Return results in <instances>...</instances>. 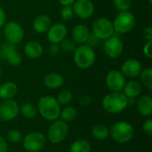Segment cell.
I'll use <instances>...</instances> for the list:
<instances>
[{"label":"cell","instance_id":"d6a6232c","mask_svg":"<svg viewBox=\"0 0 152 152\" xmlns=\"http://www.w3.org/2000/svg\"><path fill=\"white\" fill-rule=\"evenodd\" d=\"M61 17L63 20H70L74 17V12L72 9V6H63V8L61 10Z\"/></svg>","mask_w":152,"mask_h":152},{"label":"cell","instance_id":"ba28073f","mask_svg":"<svg viewBox=\"0 0 152 152\" xmlns=\"http://www.w3.org/2000/svg\"><path fill=\"white\" fill-rule=\"evenodd\" d=\"M92 31V33H94L100 40H106L115 34L112 21L105 17L98 18L93 22Z\"/></svg>","mask_w":152,"mask_h":152},{"label":"cell","instance_id":"f6af8a7d","mask_svg":"<svg viewBox=\"0 0 152 152\" xmlns=\"http://www.w3.org/2000/svg\"><path fill=\"white\" fill-rule=\"evenodd\" d=\"M147 1H148V2H149L150 4H151V3H152V0H147Z\"/></svg>","mask_w":152,"mask_h":152},{"label":"cell","instance_id":"5bb4252c","mask_svg":"<svg viewBox=\"0 0 152 152\" xmlns=\"http://www.w3.org/2000/svg\"><path fill=\"white\" fill-rule=\"evenodd\" d=\"M142 69V65L140 61L136 59H127L122 63L120 71L126 77L134 78L140 76Z\"/></svg>","mask_w":152,"mask_h":152},{"label":"cell","instance_id":"7a4b0ae2","mask_svg":"<svg viewBox=\"0 0 152 152\" xmlns=\"http://www.w3.org/2000/svg\"><path fill=\"white\" fill-rule=\"evenodd\" d=\"M128 106V98L122 92H111L102 99V107L110 114H119Z\"/></svg>","mask_w":152,"mask_h":152},{"label":"cell","instance_id":"ab89813d","mask_svg":"<svg viewBox=\"0 0 152 152\" xmlns=\"http://www.w3.org/2000/svg\"><path fill=\"white\" fill-rule=\"evenodd\" d=\"M6 22V13L4 10L0 6V28L4 27Z\"/></svg>","mask_w":152,"mask_h":152},{"label":"cell","instance_id":"8fae6325","mask_svg":"<svg viewBox=\"0 0 152 152\" xmlns=\"http://www.w3.org/2000/svg\"><path fill=\"white\" fill-rule=\"evenodd\" d=\"M103 48H104L105 54L110 59L114 60L120 57V55L123 53L124 45L119 37L113 35L112 37L105 40Z\"/></svg>","mask_w":152,"mask_h":152},{"label":"cell","instance_id":"1f68e13d","mask_svg":"<svg viewBox=\"0 0 152 152\" xmlns=\"http://www.w3.org/2000/svg\"><path fill=\"white\" fill-rule=\"evenodd\" d=\"M113 4L120 12L128 11L132 5V0H113Z\"/></svg>","mask_w":152,"mask_h":152},{"label":"cell","instance_id":"ee69618b","mask_svg":"<svg viewBox=\"0 0 152 152\" xmlns=\"http://www.w3.org/2000/svg\"><path fill=\"white\" fill-rule=\"evenodd\" d=\"M1 38H2V32H1V30H0V40H1Z\"/></svg>","mask_w":152,"mask_h":152},{"label":"cell","instance_id":"f1b7e54d","mask_svg":"<svg viewBox=\"0 0 152 152\" xmlns=\"http://www.w3.org/2000/svg\"><path fill=\"white\" fill-rule=\"evenodd\" d=\"M73 99V94L72 93L69 91V90H61L60 91V93L57 94V97H56V100L57 102H59V104L61 106H66V105H69L71 101Z\"/></svg>","mask_w":152,"mask_h":152},{"label":"cell","instance_id":"cb8c5ba5","mask_svg":"<svg viewBox=\"0 0 152 152\" xmlns=\"http://www.w3.org/2000/svg\"><path fill=\"white\" fill-rule=\"evenodd\" d=\"M91 144L86 139H77L74 141L69 148V152H90Z\"/></svg>","mask_w":152,"mask_h":152},{"label":"cell","instance_id":"e0dca14e","mask_svg":"<svg viewBox=\"0 0 152 152\" xmlns=\"http://www.w3.org/2000/svg\"><path fill=\"white\" fill-rule=\"evenodd\" d=\"M43 82L45 87H47L48 89L56 90L62 87V86L64 85V78L61 75L58 73L51 72L45 76Z\"/></svg>","mask_w":152,"mask_h":152},{"label":"cell","instance_id":"277c9868","mask_svg":"<svg viewBox=\"0 0 152 152\" xmlns=\"http://www.w3.org/2000/svg\"><path fill=\"white\" fill-rule=\"evenodd\" d=\"M96 60V54L94 48L86 45H79L74 51V62L77 68L87 69L91 68Z\"/></svg>","mask_w":152,"mask_h":152},{"label":"cell","instance_id":"83f0119b","mask_svg":"<svg viewBox=\"0 0 152 152\" xmlns=\"http://www.w3.org/2000/svg\"><path fill=\"white\" fill-rule=\"evenodd\" d=\"M140 80L142 86H144L147 89H152V69L148 68L145 69H142L140 74Z\"/></svg>","mask_w":152,"mask_h":152},{"label":"cell","instance_id":"484cf974","mask_svg":"<svg viewBox=\"0 0 152 152\" xmlns=\"http://www.w3.org/2000/svg\"><path fill=\"white\" fill-rule=\"evenodd\" d=\"M20 112L24 118L28 119H32L37 117V109L35 105L29 102H25L20 107Z\"/></svg>","mask_w":152,"mask_h":152},{"label":"cell","instance_id":"4316f807","mask_svg":"<svg viewBox=\"0 0 152 152\" xmlns=\"http://www.w3.org/2000/svg\"><path fill=\"white\" fill-rule=\"evenodd\" d=\"M77 112L74 107L67 106L63 110H61L60 118L61 120L65 122H69V121L74 120L77 118Z\"/></svg>","mask_w":152,"mask_h":152},{"label":"cell","instance_id":"d590c367","mask_svg":"<svg viewBox=\"0 0 152 152\" xmlns=\"http://www.w3.org/2000/svg\"><path fill=\"white\" fill-rule=\"evenodd\" d=\"M142 131L144 132V134H146L149 136L152 135V119L151 118H147L143 121L142 125Z\"/></svg>","mask_w":152,"mask_h":152},{"label":"cell","instance_id":"e575fe53","mask_svg":"<svg viewBox=\"0 0 152 152\" xmlns=\"http://www.w3.org/2000/svg\"><path fill=\"white\" fill-rule=\"evenodd\" d=\"M99 43H100V39L94 33H90L87 39H86V43H85V45L94 48V46H97L99 45Z\"/></svg>","mask_w":152,"mask_h":152},{"label":"cell","instance_id":"b9f144b4","mask_svg":"<svg viewBox=\"0 0 152 152\" xmlns=\"http://www.w3.org/2000/svg\"><path fill=\"white\" fill-rule=\"evenodd\" d=\"M58 1L62 6H68V5L71 6L73 3L75 2V0H58Z\"/></svg>","mask_w":152,"mask_h":152},{"label":"cell","instance_id":"d4e9b609","mask_svg":"<svg viewBox=\"0 0 152 152\" xmlns=\"http://www.w3.org/2000/svg\"><path fill=\"white\" fill-rule=\"evenodd\" d=\"M4 60L10 65L12 67H16L19 66L21 61H22V57L21 54L16 50V48L12 49L11 51H9L6 55L4 56Z\"/></svg>","mask_w":152,"mask_h":152},{"label":"cell","instance_id":"8d00e7d4","mask_svg":"<svg viewBox=\"0 0 152 152\" xmlns=\"http://www.w3.org/2000/svg\"><path fill=\"white\" fill-rule=\"evenodd\" d=\"M151 45H152V40L151 41H147V43L144 45L143 46V53L146 57H148L149 59H151L152 54H151Z\"/></svg>","mask_w":152,"mask_h":152},{"label":"cell","instance_id":"7c38bea8","mask_svg":"<svg viewBox=\"0 0 152 152\" xmlns=\"http://www.w3.org/2000/svg\"><path fill=\"white\" fill-rule=\"evenodd\" d=\"M20 113V106L16 101L4 100L0 103V120L7 122L13 120Z\"/></svg>","mask_w":152,"mask_h":152},{"label":"cell","instance_id":"52a82bcc","mask_svg":"<svg viewBox=\"0 0 152 152\" xmlns=\"http://www.w3.org/2000/svg\"><path fill=\"white\" fill-rule=\"evenodd\" d=\"M23 148L28 152L40 151L46 143V138L41 132H31L28 133L22 138Z\"/></svg>","mask_w":152,"mask_h":152},{"label":"cell","instance_id":"d6986e66","mask_svg":"<svg viewBox=\"0 0 152 152\" xmlns=\"http://www.w3.org/2000/svg\"><path fill=\"white\" fill-rule=\"evenodd\" d=\"M18 94V86L12 81H6L0 86V99L12 100Z\"/></svg>","mask_w":152,"mask_h":152},{"label":"cell","instance_id":"836d02e7","mask_svg":"<svg viewBox=\"0 0 152 152\" xmlns=\"http://www.w3.org/2000/svg\"><path fill=\"white\" fill-rule=\"evenodd\" d=\"M16 48L15 45H12L11 43H8V42H4V44H2L0 45V59H4V56L6 55V53L11 51L12 49H14Z\"/></svg>","mask_w":152,"mask_h":152},{"label":"cell","instance_id":"4dcf8cb0","mask_svg":"<svg viewBox=\"0 0 152 152\" xmlns=\"http://www.w3.org/2000/svg\"><path fill=\"white\" fill-rule=\"evenodd\" d=\"M22 134L17 129H11L6 134V139L12 143H19L22 141Z\"/></svg>","mask_w":152,"mask_h":152},{"label":"cell","instance_id":"ac0fdd59","mask_svg":"<svg viewBox=\"0 0 152 152\" xmlns=\"http://www.w3.org/2000/svg\"><path fill=\"white\" fill-rule=\"evenodd\" d=\"M44 52L42 45L35 40L28 41L24 46V53L26 56L29 59L36 60L42 56Z\"/></svg>","mask_w":152,"mask_h":152},{"label":"cell","instance_id":"f546056e","mask_svg":"<svg viewBox=\"0 0 152 152\" xmlns=\"http://www.w3.org/2000/svg\"><path fill=\"white\" fill-rule=\"evenodd\" d=\"M60 48L61 51L67 53H74V51L77 48V44L74 42V40L72 38H68L65 37L61 43H60Z\"/></svg>","mask_w":152,"mask_h":152},{"label":"cell","instance_id":"f35d334b","mask_svg":"<svg viewBox=\"0 0 152 152\" xmlns=\"http://www.w3.org/2000/svg\"><path fill=\"white\" fill-rule=\"evenodd\" d=\"M0 152H8L7 141L0 135Z\"/></svg>","mask_w":152,"mask_h":152},{"label":"cell","instance_id":"30bf717a","mask_svg":"<svg viewBox=\"0 0 152 152\" xmlns=\"http://www.w3.org/2000/svg\"><path fill=\"white\" fill-rule=\"evenodd\" d=\"M126 82V77L118 69L109 71L105 77L106 86L110 92H122Z\"/></svg>","mask_w":152,"mask_h":152},{"label":"cell","instance_id":"6da1fadb","mask_svg":"<svg viewBox=\"0 0 152 152\" xmlns=\"http://www.w3.org/2000/svg\"><path fill=\"white\" fill-rule=\"evenodd\" d=\"M37 112L47 121H54L60 118L61 105L56 98L52 95H45L41 97L37 103Z\"/></svg>","mask_w":152,"mask_h":152},{"label":"cell","instance_id":"74e56055","mask_svg":"<svg viewBox=\"0 0 152 152\" xmlns=\"http://www.w3.org/2000/svg\"><path fill=\"white\" fill-rule=\"evenodd\" d=\"M61 52V48H60V45L59 44H51L50 46H49V53L51 55L53 56H55V55H58Z\"/></svg>","mask_w":152,"mask_h":152},{"label":"cell","instance_id":"5b68a950","mask_svg":"<svg viewBox=\"0 0 152 152\" xmlns=\"http://www.w3.org/2000/svg\"><path fill=\"white\" fill-rule=\"evenodd\" d=\"M114 32L126 34L130 32L135 25V17L129 11L120 12L112 21Z\"/></svg>","mask_w":152,"mask_h":152},{"label":"cell","instance_id":"9a60e30c","mask_svg":"<svg viewBox=\"0 0 152 152\" xmlns=\"http://www.w3.org/2000/svg\"><path fill=\"white\" fill-rule=\"evenodd\" d=\"M47 33V40L51 44H60L65 37H67L68 28L62 23L52 24Z\"/></svg>","mask_w":152,"mask_h":152},{"label":"cell","instance_id":"9c48e42d","mask_svg":"<svg viewBox=\"0 0 152 152\" xmlns=\"http://www.w3.org/2000/svg\"><path fill=\"white\" fill-rule=\"evenodd\" d=\"M4 36L6 42L16 45L23 40L24 30L18 22L14 20L6 21L4 25Z\"/></svg>","mask_w":152,"mask_h":152},{"label":"cell","instance_id":"44dd1931","mask_svg":"<svg viewBox=\"0 0 152 152\" xmlns=\"http://www.w3.org/2000/svg\"><path fill=\"white\" fill-rule=\"evenodd\" d=\"M138 112L143 117H151L152 114V99L149 95L141 96L136 102Z\"/></svg>","mask_w":152,"mask_h":152},{"label":"cell","instance_id":"603a6c76","mask_svg":"<svg viewBox=\"0 0 152 152\" xmlns=\"http://www.w3.org/2000/svg\"><path fill=\"white\" fill-rule=\"evenodd\" d=\"M92 136L97 141H103L110 136V129L104 124H96L92 128Z\"/></svg>","mask_w":152,"mask_h":152},{"label":"cell","instance_id":"7402d4cb","mask_svg":"<svg viewBox=\"0 0 152 152\" xmlns=\"http://www.w3.org/2000/svg\"><path fill=\"white\" fill-rule=\"evenodd\" d=\"M122 91V93L128 99H136V97H138L142 93V85L136 80H131L129 82H126V85Z\"/></svg>","mask_w":152,"mask_h":152},{"label":"cell","instance_id":"2e32d148","mask_svg":"<svg viewBox=\"0 0 152 152\" xmlns=\"http://www.w3.org/2000/svg\"><path fill=\"white\" fill-rule=\"evenodd\" d=\"M32 26L37 33L38 34L46 33L50 28V27L52 26L51 18L46 14H39L34 19Z\"/></svg>","mask_w":152,"mask_h":152},{"label":"cell","instance_id":"8992f818","mask_svg":"<svg viewBox=\"0 0 152 152\" xmlns=\"http://www.w3.org/2000/svg\"><path fill=\"white\" fill-rule=\"evenodd\" d=\"M69 134V126L61 119L53 121L47 131V139L53 144L63 142Z\"/></svg>","mask_w":152,"mask_h":152},{"label":"cell","instance_id":"7bdbcfd3","mask_svg":"<svg viewBox=\"0 0 152 152\" xmlns=\"http://www.w3.org/2000/svg\"><path fill=\"white\" fill-rule=\"evenodd\" d=\"M1 73H2V68H1V65H0V77H1Z\"/></svg>","mask_w":152,"mask_h":152},{"label":"cell","instance_id":"60d3db41","mask_svg":"<svg viewBox=\"0 0 152 152\" xmlns=\"http://www.w3.org/2000/svg\"><path fill=\"white\" fill-rule=\"evenodd\" d=\"M143 37L147 41H151L152 40V30L151 27H147L146 28H144L143 30Z\"/></svg>","mask_w":152,"mask_h":152},{"label":"cell","instance_id":"ffe728a7","mask_svg":"<svg viewBox=\"0 0 152 152\" xmlns=\"http://www.w3.org/2000/svg\"><path fill=\"white\" fill-rule=\"evenodd\" d=\"M90 32L88 28L84 24L76 25L71 32L72 39L77 45H84L89 36Z\"/></svg>","mask_w":152,"mask_h":152},{"label":"cell","instance_id":"4fadbf2b","mask_svg":"<svg viewBox=\"0 0 152 152\" xmlns=\"http://www.w3.org/2000/svg\"><path fill=\"white\" fill-rule=\"evenodd\" d=\"M74 15L82 20L91 18L94 13V4L92 0H75L72 4Z\"/></svg>","mask_w":152,"mask_h":152},{"label":"cell","instance_id":"3957f363","mask_svg":"<svg viewBox=\"0 0 152 152\" xmlns=\"http://www.w3.org/2000/svg\"><path fill=\"white\" fill-rule=\"evenodd\" d=\"M110 135L118 143H127L134 138V128L129 122L118 121L111 126Z\"/></svg>","mask_w":152,"mask_h":152}]
</instances>
